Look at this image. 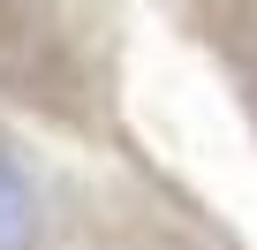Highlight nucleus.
I'll use <instances>...</instances> for the list:
<instances>
[{
    "label": "nucleus",
    "mask_w": 257,
    "mask_h": 250,
    "mask_svg": "<svg viewBox=\"0 0 257 250\" xmlns=\"http://www.w3.org/2000/svg\"><path fill=\"white\" fill-rule=\"evenodd\" d=\"M0 114L91 159L152 144L128 114V46L106 0H0Z\"/></svg>",
    "instance_id": "nucleus-1"
},
{
    "label": "nucleus",
    "mask_w": 257,
    "mask_h": 250,
    "mask_svg": "<svg viewBox=\"0 0 257 250\" xmlns=\"http://www.w3.org/2000/svg\"><path fill=\"white\" fill-rule=\"evenodd\" d=\"M98 159L0 114V250H83Z\"/></svg>",
    "instance_id": "nucleus-2"
}]
</instances>
